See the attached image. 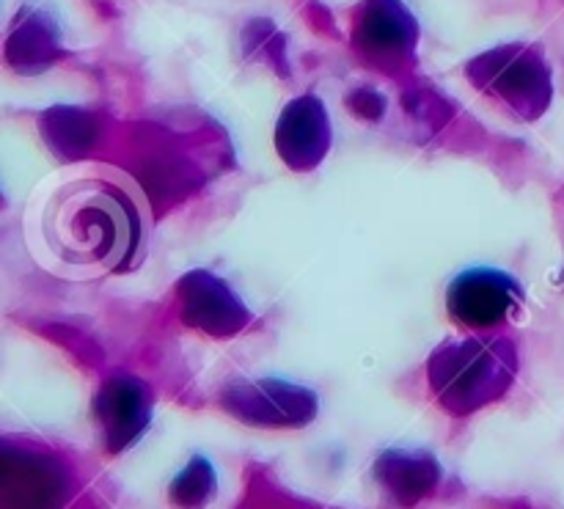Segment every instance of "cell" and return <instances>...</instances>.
<instances>
[{
  "label": "cell",
  "instance_id": "6da1fadb",
  "mask_svg": "<svg viewBox=\"0 0 564 509\" xmlns=\"http://www.w3.org/2000/svg\"><path fill=\"white\" fill-rule=\"evenodd\" d=\"M36 235L50 268L69 279L124 273L143 240L141 209L124 185L91 171L50 193Z\"/></svg>",
  "mask_w": 564,
  "mask_h": 509
},
{
  "label": "cell",
  "instance_id": "8fae6325",
  "mask_svg": "<svg viewBox=\"0 0 564 509\" xmlns=\"http://www.w3.org/2000/svg\"><path fill=\"white\" fill-rule=\"evenodd\" d=\"M61 55V33L42 9H22L6 39V61L20 75H39Z\"/></svg>",
  "mask_w": 564,
  "mask_h": 509
},
{
  "label": "cell",
  "instance_id": "277c9868",
  "mask_svg": "<svg viewBox=\"0 0 564 509\" xmlns=\"http://www.w3.org/2000/svg\"><path fill=\"white\" fill-rule=\"evenodd\" d=\"M220 408L237 422L268 430H297L317 419L319 402L312 389L281 378L237 380L220 391Z\"/></svg>",
  "mask_w": 564,
  "mask_h": 509
},
{
  "label": "cell",
  "instance_id": "ba28073f",
  "mask_svg": "<svg viewBox=\"0 0 564 509\" xmlns=\"http://www.w3.org/2000/svg\"><path fill=\"white\" fill-rule=\"evenodd\" d=\"M334 143L328 110L317 94H301L281 110L275 124V152L286 169L306 174L325 160Z\"/></svg>",
  "mask_w": 564,
  "mask_h": 509
},
{
  "label": "cell",
  "instance_id": "7a4b0ae2",
  "mask_svg": "<svg viewBox=\"0 0 564 509\" xmlns=\"http://www.w3.org/2000/svg\"><path fill=\"white\" fill-rule=\"evenodd\" d=\"M518 378V347L507 336H463L433 350L427 380L452 416H471L494 405Z\"/></svg>",
  "mask_w": 564,
  "mask_h": 509
},
{
  "label": "cell",
  "instance_id": "9c48e42d",
  "mask_svg": "<svg viewBox=\"0 0 564 509\" xmlns=\"http://www.w3.org/2000/svg\"><path fill=\"white\" fill-rule=\"evenodd\" d=\"M94 416L102 430L105 450L119 455L141 438L152 419V394L132 375H113L94 397Z\"/></svg>",
  "mask_w": 564,
  "mask_h": 509
},
{
  "label": "cell",
  "instance_id": "30bf717a",
  "mask_svg": "<svg viewBox=\"0 0 564 509\" xmlns=\"http://www.w3.org/2000/svg\"><path fill=\"white\" fill-rule=\"evenodd\" d=\"M375 479L389 494L391 501L413 507L438 488L441 466L427 452L389 450L375 463Z\"/></svg>",
  "mask_w": 564,
  "mask_h": 509
},
{
  "label": "cell",
  "instance_id": "52a82bcc",
  "mask_svg": "<svg viewBox=\"0 0 564 509\" xmlns=\"http://www.w3.org/2000/svg\"><path fill=\"white\" fill-rule=\"evenodd\" d=\"M180 320L193 331L226 339L251 325L253 314L235 290L209 270H191L176 284Z\"/></svg>",
  "mask_w": 564,
  "mask_h": 509
},
{
  "label": "cell",
  "instance_id": "5b68a950",
  "mask_svg": "<svg viewBox=\"0 0 564 509\" xmlns=\"http://www.w3.org/2000/svg\"><path fill=\"white\" fill-rule=\"evenodd\" d=\"M523 286L499 268H468L446 286V312L468 331H494L523 306Z\"/></svg>",
  "mask_w": 564,
  "mask_h": 509
},
{
  "label": "cell",
  "instance_id": "3957f363",
  "mask_svg": "<svg viewBox=\"0 0 564 509\" xmlns=\"http://www.w3.org/2000/svg\"><path fill=\"white\" fill-rule=\"evenodd\" d=\"M468 80L499 99L518 119L538 121L554 99V80L543 53L529 44H501L468 61Z\"/></svg>",
  "mask_w": 564,
  "mask_h": 509
},
{
  "label": "cell",
  "instance_id": "8992f818",
  "mask_svg": "<svg viewBox=\"0 0 564 509\" xmlns=\"http://www.w3.org/2000/svg\"><path fill=\"white\" fill-rule=\"evenodd\" d=\"M352 44L369 66L397 75L413 61L419 25L402 0H367L352 31Z\"/></svg>",
  "mask_w": 564,
  "mask_h": 509
},
{
  "label": "cell",
  "instance_id": "7c38bea8",
  "mask_svg": "<svg viewBox=\"0 0 564 509\" xmlns=\"http://www.w3.org/2000/svg\"><path fill=\"white\" fill-rule=\"evenodd\" d=\"M215 494V472L204 457H193L171 483V501L180 507H198Z\"/></svg>",
  "mask_w": 564,
  "mask_h": 509
}]
</instances>
